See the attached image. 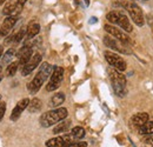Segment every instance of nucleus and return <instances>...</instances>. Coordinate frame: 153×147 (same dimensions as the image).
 Masks as SVG:
<instances>
[{
	"label": "nucleus",
	"mask_w": 153,
	"mask_h": 147,
	"mask_svg": "<svg viewBox=\"0 0 153 147\" xmlns=\"http://www.w3.org/2000/svg\"><path fill=\"white\" fill-rule=\"evenodd\" d=\"M53 67L54 66H51L48 62H42L41 64L39 72L36 74L33 80L27 86V88H28L31 94H36L41 88V86L45 84V81L51 76V74L53 72Z\"/></svg>",
	"instance_id": "f257e3e1"
},
{
	"label": "nucleus",
	"mask_w": 153,
	"mask_h": 147,
	"mask_svg": "<svg viewBox=\"0 0 153 147\" xmlns=\"http://www.w3.org/2000/svg\"><path fill=\"white\" fill-rule=\"evenodd\" d=\"M68 115L67 110L65 107H58L52 111H48V112H45L41 117H40V125L45 128L47 127H51L53 125L58 124L59 121L66 119Z\"/></svg>",
	"instance_id": "f03ea898"
},
{
	"label": "nucleus",
	"mask_w": 153,
	"mask_h": 147,
	"mask_svg": "<svg viewBox=\"0 0 153 147\" xmlns=\"http://www.w3.org/2000/svg\"><path fill=\"white\" fill-rule=\"evenodd\" d=\"M108 75L112 84V87L114 90L115 94L118 97H124L126 94V78L120 71L115 68H108Z\"/></svg>",
	"instance_id": "7ed1b4c3"
},
{
	"label": "nucleus",
	"mask_w": 153,
	"mask_h": 147,
	"mask_svg": "<svg viewBox=\"0 0 153 147\" xmlns=\"http://www.w3.org/2000/svg\"><path fill=\"white\" fill-rule=\"evenodd\" d=\"M121 5L127 10V12L130 13V17L132 19V21L137 26H139V27L144 26V24H145L144 14H143V11L139 7V5H137L132 0H123Z\"/></svg>",
	"instance_id": "20e7f679"
},
{
	"label": "nucleus",
	"mask_w": 153,
	"mask_h": 147,
	"mask_svg": "<svg viewBox=\"0 0 153 147\" xmlns=\"http://www.w3.org/2000/svg\"><path fill=\"white\" fill-rule=\"evenodd\" d=\"M62 80H64V68L60 66H54L53 72L50 76V81L46 85V90L48 92H53V91L58 90L60 87Z\"/></svg>",
	"instance_id": "39448f33"
},
{
	"label": "nucleus",
	"mask_w": 153,
	"mask_h": 147,
	"mask_svg": "<svg viewBox=\"0 0 153 147\" xmlns=\"http://www.w3.org/2000/svg\"><path fill=\"white\" fill-rule=\"evenodd\" d=\"M76 139L72 134H64L46 141L47 147H71L76 144Z\"/></svg>",
	"instance_id": "423d86ee"
},
{
	"label": "nucleus",
	"mask_w": 153,
	"mask_h": 147,
	"mask_svg": "<svg viewBox=\"0 0 153 147\" xmlns=\"http://www.w3.org/2000/svg\"><path fill=\"white\" fill-rule=\"evenodd\" d=\"M104 55H105L106 61H107L113 68L120 71V72H123V71L126 70V62H125V60H124L120 55H118L117 53H113V52H111V51H105Z\"/></svg>",
	"instance_id": "0eeeda50"
},
{
	"label": "nucleus",
	"mask_w": 153,
	"mask_h": 147,
	"mask_svg": "<svg viewBox=\"0 0 153 147\" xmlns=\"http://www.w3.org/2000/svg\"><path fill=\"white\" fill-rule=\"evenodd\" d=\"M104 44L107 47H110L111 50L117 51V52H120V53H124V54H130L131 53V51H128L127 47H126L127 44H124V42L119 41L118 39L113 38L112 36H105L104 37Z\"/></svg>",
	"instance_id": "6e6552de"
},
{
	"label": "nucleus",
	"mask_w": 153,
	"mask_h": 147,
	"mask_svg": "<svg viewBox=\"0 0 153 147\" xmlns=\"http://www.w3.org/2000/svg\"><path fill=\"white\" fill-rule=\"evenodd\" d=\"M41 62V55L39 53H36L31 56V59L21 67V75L24 76H27L28 74H31Z\"/></svg>",
	"instance_id": "1a4fd4ad"
},
{
	"label": "nucleus",
	"mask_w": 153,
	"mask_h": 147,
	"mask_svg": "<svg viewBox=\"0 0 153 147\" xmlns=\"http://www.w3.org/2000/svg\"><path fill=\"white\" fill-rule=\"evenodd\" d=\"M104 28H105V31H106L110 36H112L113 38L118 39L119 41H121V42H124V44H128V42H130L128 36H127L121 28H117V27L110 25V24H106V25L104 26Z\"/></svg>",
	"instance_id": "9d476101"
},
{
	"label": "nucleus",
	"mask_w": 153,
	"mask_h": 147,
	"mask_svg": "<svg viewBox=\"0 0 153 147\" xmlns=\"http://www.w3.org/2000/svg\"><path fill=\"white\" fill-rule=\"evenodd\" d=\"M32 55H33V47H32L31 45H25V46H22L19 51L17 52V56H18V59H19L18 62H19L20 67H22V66L31 59Z\"/></svg>",
	"instance_id": "9b49d317"
},
{
	"label": "nucleus",
	"mask_w": 153,
	"mask_h": 147,
	"mask_svg": "<svg viewBox=\"0 0 153 147\" xmlns=\"http://www.w3.org/2000/svg\"><path fill=\"white\" fill-rule=\"evenodd\" d=\"M17 20H18V17H16V16H8L7 18L4 20L2 25H1V28H0V39L6 37L11 32V30L16 25Z\"/></svg>",
	"instance_id": "f8f14e48"
},
{
	"label": "nucleus",
	"mask_w": 153,
	"mask_h": 147,
	"mask_svg": "<svg viewBox=\"0 0 153 147\" xmlns=\"http://www.w3.org/2000/svg\"><path fill=\"white\" fill-rule=\"evenodd\" d=\"M115 25H118L125 32H132V30H133V27H132V25L130 22L128 17L124 12H121V11H118V20H117V24Z\"/></svg>",
	"instance_id": "ddd939ff"
},
{
	"label": "nucleus",
	"mask_w": 153,
	"mask_h": 147,
	"mask_svg": "<svg viewBox=\"0 0 153 147\" xmlns=\"http://www.w3.org/2000/svg\"><path fill=\"white\" fill-rule=\"evenodd\" d=\"M30 101H31V100H30L28 98H25V99L20 100L19 102L16 105V107L13 108V111H12L11 120H13V121L18 120V119H19V117L21 115V113L24 112V110H26V108H27V106H28Z\"/></svg>",
	"instance_id": "4468645a"
},
{
	"label": "nucleus",
	"mask_w": 153,
	"mask_h": 147,
	"mask_svg": "<svg viewBox=\"0 0 153 147\" xmlns=\"http://www.w3.org/2000/svg\"><path fill=\"white\" fill-rule=\"evenodd\" d=\"M65 101V94L64 93H56L51 99H50V104L48 106L52 108H58L61 104H64Z\"/></svg>",
	"instance_id": "2eb2a0df"
},
{
	"label": "nucleus",
	"mask_w": 153,
	"mask_h": 147,
	"mask_svg": "<svg viewBox=\"0 0 153 147\" xmlns=\"http://www.w3.org/2000/svg\"><path fill=\"white\" fill-rule=\"evenodd\" d=\"M40 32V25L38 22H31L27 27V33H26V38L27 39H33L36 36H38Z\"/></svg>",
	"instance_id": "dca6fc26"
},
{
	"label": "nucleus",
	"mask_w": 153,
	"mask_h": 147,
	"mask_svg": "<svg viewBox=\"0 0 153 147\" xmlns=\"http://www.w3.org/2000/svg\"><path fill=\"white\" fill-rule=\"evenodd\" d=\"M71 127V121L70 120H61L57 124V126L53 128V133L54 134H59V133H64V132H67L68 128Z\"/></svg>",
	"instance_id": "f3484780"
},
{
	"label": "nucleus",
	"mask_w": 153,
	"mask_h": 147,
	"mask_svg": "<svg viewBox=\"0 0 153 147\" xmlns=\"http://www.w3.org/2000/svg\"><path fill=\"white\" fill-rule=\"evenodd\" d=\"M147 121H149V114L147 113H138V114H135V115L132 117L133 125L138 126V127L141 126V125H144Z\"/></svg>",
	"instance_id": "a211bd4d"
},
{
	"label": "nucleus",
	"mask_w": 153,
	"mask_h": 147,
	"mask_svg": "<svg viewBox=\"0 0 153 147\" xmlns=\"http://www.w3.org/2000/svg\"><path fill=\"white\" fill-rule=\"evenodd\" d=\"M41 107H42V102H41V100L38 99V98L32 99V101H30V104L27 106L30 113H37V112H39V111L41 110Z\"/></svg>",
	"instance_id": "6ab92c4d"
},
{
	"label": "nucleus",
	"mask_w": 153,
	"mask_h": 147,
	"mask_svg": "<svg viewBox=\"0 0 153 147\" xmlns=\"http://www.w3.org/2000/svg\"><path fill=\"white\" fill-rule=\"evenodd\" d=\"M16 54H17V53H16V51H14L13 48L7 50V51L5 52V54L1 56V65L5 66V65H7V64H11V61L13 60V56Z\"/></svg>",
	"instance_id": "aec40b11"
},
{
	"label": "nucleus",
	"mask_w": 153,
	"mask_h": 147,
	"mask_svg": "<svg viewBox=\"0 0 153 147\" xmlns=\"http://www.w3.org/2000/svg\"><path fill=\"white\" fill-rule=\"evenodd\" d=\"M138 131L140 134H146V135H151L153 134V121H147L144 125L139 126Z\"/></svg>",
	"instance_id": "412c9836"
},
{
	"label": "nucleus",
	"mask_w": 153,
	"mask_h": 147,
	"mask_svg": "<svg viewBox=\"0 0 153 147\" xmlns=\"http://www.w3.org/2000/svg\"><path fill=\"white\" fill-rule=\"evenodd\" d=\"M6 4H5V6H4V10H2V13L5 14V16H12V13H13V10H14V6H16V2L17 1H13V0H7V1H5Z\"/></svg>",
	"instance_id": "4be33fe9"
},
{
	"label": "nucleus",
	"mask_w": 153,
	"mask_h": 147,
	"mask_svg": "<svg viewBox=\"0 0 153 147\" xmlns=\"http://www.w3.org/2000/svg\"><path fill=\"white\" fill-rule=\"evenodd\" d=\"M18 67H19V62H18V61L11 62V64L7 66V68H6V76H13L14 74L17 73Z\"/></svg>",
	"instance_id": "5701e85b"
},
{
	"label": "nucleus",
	"mask_w": 153,
	"mask_h": 147,
	"mask_svg": "<svg viewBox=\"0 0 153 147\" xmlns=\"http://www.w3.org/2000/svg\"><path fill=\"white\" fill-rule=\"evenodd\" d=\"M71 134L76 138V140L82 139V138L85 137V129L82 128V127H80V126H76V127H73V128H72Z\"/></svg>",
	"instance_id": "b1692460"
},
{
	"label": "nucleus",
	"mask_w": 153,
	"mask_h": 147,
	"mask_svg": "<svg viewBox=\"0 0 153 147\" xmlns=\"http://www.w3.org/2000/svg\"><path fill=\"white\" fill-rule=\"evenodd\" d=\"M26 4V0H17V2H16V6H14V10H13V13H12V16H16V17H18L20 14V12L22 11V8H24V5Z\"/></svg>",
	"instance_id": "393cba45"
},
{
	"label": "nucleus",
	"mask_w": 153,
	"mask_h": 147,
	"mask_svg": "<svg viewBox=\"0 0 153 147\" xmlns=\"http://www.w3.org/2000/svg\"><path fill=\"white\" fill-rule=\"evenodd\" d=\"M27 33V28H21L18 33L14 34V42H20Z\"/></svg>",
	"instance_id": "a878e982"
},
{
	"label": "nucleus",
	"mask_w": 153,
	"mask_h": 147,
	"mask_svg": "<svg viewBox=\"0 0 153 147\" xmlns=\"http://www.w3.org/2000/svg\"><path fill=\"white\" fill-rule=\"evenodd\" d=\"M106 19H107V21H110L111 24H117V20H118V11H111L110 13H107Z\"/></svg>",
	"instance_id": "bb28decb"
},
{
	"label": "nucleus",
	"mask_w": 153,
	"mask_h": 147,
	"mask_svg": "<svg viewBox=\"0 0 153 147\" xmlns=\"http://www.w3.org/2000/svg\"><path fill=\"white\" fill-rule=\"evenodd\" d=\"M5 112H6V104L5 102H0V121L5 115Z\"/></svg>",
	"instance_id": "cd10ccee"
},
{
	"label": "nucleus",
	"mask_w": 153,
	"mask_h": 147,
	"mask_svg": "<svg viewBox=\"0 0 153 147\" xmlns=\"http://www.w3.org/2000/svg\"><path fill=\"white\" fill-rule=\"evenodd\" d=\"M86 146H87L86 143H84V141H79V143H76L73 146H71V147H86Z\"/></svg>",
	"instance_id": "c85d7f7f"
},
{
	"label": "nucleus",
	"mask_w": 153,
	"mask_h": 147,
	"mask_svg": "<svg viewBox=\"0 0 153 147\" xmlns=\"http://www.w3.org/2000/svg\"><path fill=\"white\" fill-rule=\"evenodd\" d=\"M96 22H97V18L96 17H92L91 20H90V24H96Z\"/></svg>",
	"instance_id": "c756f323"
},
{
	"label": "nucleus",
	"mask_w": 153,
	"mask_h": 147,
	"mask_svg": "<svg viewBox=\"0 0 153 147\" xmlns=\"http://www.w3.org/2000/svg\"><path fill=\"white\" fill-rule=\"evenodd\" d=\"M2 52H4V46H0V59L2 56Z\"/></svg>",
	"instance_id": "7c9ffc66"
},
{
	"label": "nucleus",
	"mask_w": 153,
	"mask_h": 147,
	"mask_svg": "<svg viewBox=\"0 0 153 147\" xmlns=\"http://www.w3.org/2000/svg\"><path fill=\"white\" fill-rule=\"evenodd\" d=\"M84 1H85V4H86V5H87V6H88V5H90V0H84Z\"/></svg>",
	"instance_id": "2f4dec72"
},
{
	"label": "nucleus",
	"mask_w": 153,
	"mask_h": 147,
	"mask_svg": "<svg viewBox=\"0 0 153 147\" xmlns=\"http://www.w3.org/2000/svg\"><path fill=\"white\" fill-rule=\"evenodd\" d=\"M1 71H2V67L0 66V73H1ZM0 80H1V75H0Z\"/></svg>",
	"instance_id": "473e14b6"
},
{
	"label": "nucleus",
	"mask_w": 153,
	"mask_h": 147,
	"mask_svg": "<svg viewBox=\"0 0 153 147\" xmlns=\"http://www.w3.org/2000/svg\"><path fill=\"white\" fill-rule=\"evenodd\" d=\"M5 1H6V0H0V5H1V4H4Z\"/></svg>",
	"instance_id": "72a5a7b5"
},
{
	"label": "nucleus",
	"mask_w": 153,
	"mask_h": 147,
	"mask_svg": "<svg viewBox=\"0 0 153 147\" xmlns=\"http://www.w3.org/2000/svg\"><path fill=\"white\" fill-rule=\"evenodd\" d=\"M0 99H1V97H0Z\"/></svg>",
	"instance_id": "f704fd0d"
},
{
	"label": "nucleus",
	"mask_w": 153,
	"mask_h": 147,
	"mask_svg": "<svg viewBox=\"0 0 153 147\" xmlns=\"http://www.w3.org/2000/svg\"><path fill=\"white\" fill-rule=\"evenodd\" d=\"M145 1H147V0H145Z\"/></svg>",
	"instance_id": "c9c22d12"
}]
</instances>
